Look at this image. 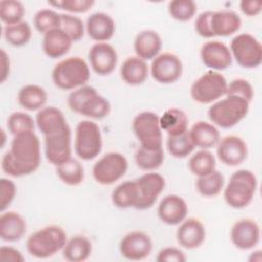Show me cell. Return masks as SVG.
<instances>
[{"label":"cell","mask_w":262,"mask_h":262,"mask_svg":"<svg viewBox=\"0 0 262 262\" xmlns=\"http://www.w3.org/2000/svg\"><path fill=\"white\" fill-rule=\"evenodd\" d=\"M250 110V102L242 97L225 95L224 98L213 102L208 110L212 124L222 129H229L243 121Z\"/></svg>","instance_id":"cell-5"},{"label":"cell","mask_w":262,"mask_h":262,"mask_svg":"<svg viewBox=\"0 0 262 262\" xmlns=\"http://www.w3.org/2000/svg\"><path fill=\"white\" fill-rule=\"evenodd\" d=\"M96 92V89L90 85H84L82 87H79L71 91V93L68 95L67 104L72 112L79 114L85 101Z\"/></svg>","instance_id":"cell-45"},{"label":"cell","mask_w":262,"mask_h":262,"mask_svg":"<svg viewBox=\"0 0 262 262\" xmlns=\"http://www.w3.org/2000/svg\"><path fill=\"white\" fill-rule=\"evenodd\" d=\"M3 37L5 41L14 46L20 47L29 43L32 38V29L28 21H20L14 25H8L3 28Z\"/></svg>","instance_id":"cell-38"},{"label":"cell","mask_w":262,"mask_h":262,"mask_svg":"<svg viewBox=\"0 0 262 262\" xmlns=\"http://www.w3.org/2000/svg\"><path fill=\"white\" fill-rule=\"evenodd\" d=\"M160 125L168 136H175L188 131V117L180 108L166 110L160 117Z\"/></svg>","instance_id":"cell-32"},{"label":"cell","mask_w":262,"mask_h":262,"mask_svg":"<svg viewBox=\"0 0 262 262\" xmlns=\"http://www.w3.org/2000/svg\"><path fill=\"white\" fill-rule=\"evenodd\" d=\"M210 27L214 37H228L238 32L242 27V19L233 10H216L212 13Z\"/></svg>","instance_id":"cell-24"},{"label":"cell","mask_w":262,"mask_h":262,"mask_svg":"<svg viewBox=\"0 0 262 262\" xmlns=\"http://www.w3.org/2000/svg\"><path fill=\"white\" fill-rule=\"evenodd\" d=\"M112 203L119 209L134 208L139 202V190L136 180H127L117 185L111 194Z\"/></svg>","instance_id":"cell-29"},{"label":"cell","mask_w":262,"mask_h":262,"mask_svg":"<svg viewBox=\"0 0 262 262\" xmlns=\"http://www.w3.org/2000/svg\"><path fill=\"white\" fill-rule=\"evenodd\" d=\"M227 81L219 72L209 70L200 76L190 86V96L201 104H210L225 95Z\"/></svg>","instance_id":"cell-7"},{"label":"cell","mask_w":262,"mask_h":262,"mask_svg":"<svg viewBox=\"0 0 262 262\" xmlns=\"http://www.w3.org/2000/svg\"><path fill=\"white\" fill-rule=\"evenodd\" d=\"M198 9L193 0H173L168 3V12L172 18L178 21L190 20Z\"/></svg>","instance_id":"cell-41"},{"label":"cell","mask_w":262,"mask_h":262,"mask_svg":"<svg viewBox=\"0 0 262 262\" xmlns=\"http://www.w3.org/2000/svg\"><path fill=\"white\" fill-rule=\"evenodd\" d=\"M74 149L83 161L95 159L102 149V135L99 126L91 120L80 121L75 130Z\"/></svg>","instance_id":"cell-6"},{"label":"cell","mask_w":262,"mask_h":262,"mask_svg":"<svg viewBox=\"0 0 262 262\" xmlns=\"http://www.w3.org/2000/svg\"><path fill=\"white\" fill-rule=\"evenodd\" d=\"M229 50L236 63L245 69H255L262 63V44L249 33L234 36L230 42Z\"/></svg>","instance_id":"cell-9"},{"label":"cell","mask_w":262,"mask_h":262,"mask_svg":"<svg viewBox=\"0 0 262 262\" xmlns=\"http://www.w3.org/2000/svg\"><path fill=\"white\" fill-rule=\"evenodd\" d=\"M119 250L127 260L140 261L147 258L152 250L150 236L139 230H133L125 234L119 244Z\"/></svg>","instance_id":"cell-12"},{"label":"cell","mask_w":262,"mask_h":262,"mask_svg":"<svg viewBox=\"0 0 262 262\" xmlns=\"http://www.w3.org/2000/svg\"><path fill=\"white\" fill-rule=\"evenodd\" d=\"M1 78H0V82L4 83L7 78L9 77V73H10V59H9V55L6 53V51L2 48L1 49Z\"/></svg>","instance_id":"cell-53"},{"label":"cell","mask_w":262,"mask_h":262,"mask_svg":"<svg viewBox=\"0 0 262 262\" xmlns=\"http://www.w3.org/2000/svg\"><path fill=\"white\" fill-rule=\"evenodd\" d=\"M55 171L60 181L69 186H77L81 184L85 178L83 165L73 158H70L68 161L56 166Z\"/></svg>","instance_id":"cell-33"},{"label":"cell","mask_w":262,"mask_h":262,"mask_svg":"<svg viewBox=\"0 0 262 262\" xmlns=\"http://www.w3.org/2000/svg\"><path fill=\"white\" fill-rule=\"evenodd\" d=\"M132 130L140 146L147 149L163 148V130L160 117L154 112H141L132 121Z\"/></svg>","instance_id":"cell-8"},{"label":"cell","mask_w":262,"mask_h":262,"mask_svg":"<svg viewBox=\"0 0 262 262\" xmlns=\"http://www.w3.org/2000/svg\"><path fill=\"white\" fill-rule=\"evenodd\" d=\"M72 133L71 128L49 136H44L45 157L55 167L72 158Z\"/></svg>","instance_id":"cell-15"},{"label":"cell","mask_w":262,"mask_h":262,"mask_svg":"<svg viewBox=\"0 0 262 262\" xmlns=\"http://www.w3.org/2000/svg\"><path fill=\"white\" fill-rule=\"evenodd\" d=\"M136 166L143 171H154L162 166L165 160L163 148L147 149L139 146L134 156Z\"/></svg>","instance_id":"cell-37"},{"label":"cell","mask_w":262,"mask_h":262,"mask_svg":"<svg viewBox=\"0 0 262 262\" xmlns=\"http://www.w3.org/2000/svg\"><path fill=\"white\" fill-rule=\"evenodd\" d=\"M60 29L69 35L73 42L80 41L86 31L82 18L71 13H60Z\"/></svg>","instance_id":"cell-44"},{"label":"cell","mask_w":262,"mask_h":262,"mask_svg":"<svg viewBox=\"0 0 262 262\" xmlns=\"http://www.w3.org/2000/svg\"><path fill=\"white\" fill-rule=\"evenodd\" d=\"M41 163V145L35 131L13 136L10 148L2 156L1 169L11 177L34 173Z\"/></svg>","instance_id":"cell-1"},{"label":"cell","mask_w":262,"mask_h":262,"mask_svg":"<svg viewBox=\"0 0 262 262\" xmlns=\"http://www.w3.org/2000/svg\"><path fill=\"white\" fill-rule=\"evenodd\" d=\"M166 147L168 152L176 159L186 158L194 149V145L189 137L188 131L179 135L168 136L166 140Z\"/></svg>","instance_id":"cell-39"},{"label":"cell","mask_w":262,"mask_h":262,"mask_svg":"<svg viewBox=\"0 0 262 262\" xmlns=\"http://www.w3.org/2000/svg\"><path fill=\"white\" fill-rule=\"evenodd\" d=\"M149 74V67L138 56L127 57L120 68L121 79L128 85L137 86L145 82Z\"/></svg>","instance_id":"cell-28"},{"label":"cell","mask_w":262,"mask_h":262,"mask_svg":"<svg viewBox=\"0 0 262 262\" xmlns=\"http://www.w3.org/2000/svg\"><path fill=\"white\" fill-rule=\"evenodd\" d=\"M88 60L93 72L99 76H107L114 72L118 63V53L107 42H96L88 51Z\"/></svg>","instance_id":"cell-14"},{"label":"cell","mask_w":262,"mask_h":262,"mask_svg":"<svg viewBox=\"0 0 262 262\" xmlns=\"http://www.w3.org/2000/svg\"><path fill=\"white\" fill-rule=\"evenodd\" d=\"M262 260V251L256 250L250 254L249 261L250 262H260Z\"/></svg>","instance_id":"cell-54"},{"label":"cell","mask_w":262,"mask_h":262,"mask_svg":"<svg viewBox=\"0 0 262 262\" xmlns=\"http://www.w3.org/2000/svg\"><path fill=\"white\" fill-rule=\"evenodd\" d=\"M216 146L219 161L229 167L241 165L248 157L247 143L242 137L236 135H227L220 138Z\"/></svg>","instance_id":"cell-18"},{"label":"cell","mask_w":262,"mask_h":262,"mask_svg":"<svg viewBox=\"0 0 262 262\" xmlns=\"http://www.w3.org/2000/svg\"><path fill=\"white\" fill-rule=\"evenodd\" d=\"M188 169L198 177L205 176L216 170L215 156L209 149H200L190 156Z\"/></svg>","instance_id":"cell-35"},{"label":"cell","mask_w":262,"mask_h":262,"mask_svg":"<svg viewBox=\"0 0 262 262\" xmlns=\"http://www.w3.org/2000/svg\"><path fill=\"white\" fill-rule=\"evenodd\" d=\"M225 95L238 96L251 102L254 97V88L248 80L243 78H236L227 83Z\"/></svg>","instance_id":"cell-46"},{"label":"cell","mask_w":262,"mask_h":262,"mask_svg":"<svg viewBox=\"0 0 262 262\" xmlns=\"http://www.w3.org/2000/svg\"><path fill=\"white\" fill-rule=\"evenodd\" d=\"M51 78L57 88L73 91L87 85L90 79V69L82 57L70 56L54 66Z\"/></svg>","instance_id":"cell-4"},{"label":"cell","mask_w":262,"mask_h":262,"mask_svg":"<svg viewBox=\"0 0 262 262\" xmlns=\"http://www.w3.org/2000/svg\"><path fill=\"white\" fill-rule=\"evenodd\" d=\"M73 44V40L60 28L51 30L43 35L42 49L49 58H59L66 55Z\"/></svg>","instance_id":"cell-26"},{"label":"cell","mask_w":262,"mask_h":262,"mask_svg":"<svg viewBox=\"0 0 262 262\" xmlns=\"http://www.w3.org/2000/svg\"><path fill=\"white\" fill-rule=\"evenodd\" d=\"M163 41L160 34L155 30H143L139 32L133 42L136 56L147 61L152 60L161 53Z\"/></svg>","instance_id":"cell-23"},{"label":"cell","mask_w":262,"mask_h":262,"mask_svg":"<svg viewBox=\"0 0 262 262\" xmlns=\"http://www.w3.org/2000/svg\"><path fill=\"white\" fill-rule=\"evenodd\" d=\"M27 231L25 218L14 211H3L0 216V237L3 242L14 243L24 237Z\"/></svg>","instance_id":"cell-25"},{"label":"cell","mask_w":262,"mask_h":262,"mask_svg":"<svg viewBox=\"0 0 262 262\" xmlns=\"http://www.w3.org/2000/svg\"><path fill=\"white\" fill-rule=\"evenodd\" d=\"M34 26L43 35L51 30L58 29L60 28V13L49 8L40 9L34 15Z\"/></svg>","instance_id":"cell-42"},{"label":"cell","mask_w":262,"mask_h":262,"mask_svg":"<svg viewBox=\"0 0 262 262\" xmlns=\"http://www.w3.org/2000/svg\"><path fill=\"white\" fill-rule=\"evenodd\" d=\"M17 189L15 183L8 178L0 179V210L5 211L14 201Z\"/></svg>","instance_id":"cell-48"},{"label":"cell","mask_w":262,"mask_h":262,"mask_svg":"<svg viewBox=\"0 0 262 262\" xmlns=\"http://www.w3.org/2000/svg\"><path fill=\"white\" fill-rule=\"evenodd\" d=\"M25 6L17 0H1L0 1V18L5 24L14 25L23 21L25 15Z\"/></svg>","instance_id":"cell-40"},{"label":"cell","mask_w":262,"mask_h":262,"mask_svg":"<svg viewBox=\"0 0 262 262\" xmlns=\"http://www.w3.org/2000/svg\"><path fill=\"white\" fill-rule=\"evenodd\" d=\"M189 137L194 145L200 149H210L217 145L220 140L218 128L209 122L198 121L188 130Z\"/></svg>","instance_id":"cell-27"},{"label":"cell","mask_w":262,"mask_h":262,"mask_svg":"<svg viewBox=\"0 0 262 262\" xmlns=\"http://www.w3.org/2000/svg\"><path fill=\"white\" fill-rule=\"evenodd\" d=\"M239 9L247 16H256L262 11V1L242 0L239 2Z\"/></svg>","instance_id":"cell-52"},{"label":"cell","mask_w":262,"mask_h":262,"mask_svg":"<svg viewBox=\"0 0 262 262\" xmlns=\"http://www.w3.org/2000/svg\"><path fill=\"white\" fill-rule=\"evenodd\" d=\"M1 134H2V143H1V147H3V146H4V143H5V132H4L3 129L1 130Z\"/></svg>","instance_id":"cell-55"},{"label":"cell","mask_w":262,"mask_h":262,"mask_svg":"<svg viewBox=\"0 0 262 262\" xmlns=\"http://www.w3.org/2000/svg\"><path fill=\"white\" fill-rule=\"evenodd\" d=\"M156 260L158 262H185L187 257L185 253L175 247H166L159 251Z\"/></svg>","instance_id":"cell-50"},{"label":"cell","mask_w":262,"mask_h":262,"mask_svg":"<svg viewBox=\"0 0 262 262\" xmlns=\"http://www.w3.org/2000/svg\"><path fill=\"white\" fill-rule=\"evenodd\" d=\"M212 13H213L212 10L203 11L196 16L194 20V31L199 36L203 38L210 39L214 37L210 27V19H211Z\"/></svg>","instance_id":"cell-49"},{"label":"cell","mask_w":262,"mask_h":262,"mask_svg":"<svg viewBox=\"0 0 262 262\" xmlns=\"http://www.w3.org/2000/svg\"><path fill=\"white\" fill-rule=\"evenodd\" d=\"M35 120L29 114L24 112H14L7 118L6 127L14 136L20 133L35 131Z\"/></svg>","instance_id":"cell-43"},{"label":"cell","mask_w":262,"mask_h":262,"mask_svg":"<svg viewBox=\"0 0 262 262\" xmlns=\"http://www.w3.org/2000/svg\"><path fill=\"white\" fill-rule=\"evenodd\" d=\"M181 59L172 52H163L157 55L150 63L149 74L155 81L161 84L175 83L182 75Z\"/></svg>","instance_id":"cell-11"},{"label":"cell","mask_w":262,"mask_h":262,"mask_svg":"<svg viewBox=\"0 0 262 262\" xmlns=\"http://www.w3.org/2000/svg\"><path fill=\"white\" fill-rule=\"evenodd\" d=\"M176 239L186 250L200 248L206 239V228L198 218H185L176 230Z\"/></svg>","instance_id":"cell-19"},{"label":"cell","mask_w":262,"mask_h":262,"mask_svg":"<svg viewBox=\"0 0 262 262\" xmlns=\"http://www.w3.org/2000/svg\"><path fill=\"white\" fill-rule=\"evenodd\" d=\"M229 236L232 245L235 248L244 251L251 250L260 243V226L253 219H239L231 226Z\"/></svg>","instance_id":"cell-16"},{"label":"cell","mask_w":262,"mask_h":262,"mask_svg":"<svg viewBox=\"0 0 262 262\" xmlns=\"http://www.w3.org/2000/svg\"><path fill=\"white\" fill-rule=\"evenodd\" d=\"M139 190V202L136 210H147L157 202L166 186L165 178L157 172H146L135 179Z\"/></svg>","instance_id":"cell-13"},{"label":"cell","mask_w":262,"mask_h":262,"mask_svg":"<svg viewBox=\"0 0 262 262\" xmlns=\"http://www.w3.org/2000/svg\"><path fill=\"white\" fill-rule=\"evenodd\" d=\"M85 30L92 40L96 42H106L115 35L116 24L110 14L99 11L87 17Z\"/></svg>","instance_id":"cell-21"},{"label":"cell","mask_w":262,"mask_h":262,"mask_svg":"<svg viewBox=\"0 0 262 262\" xmlns=\"http://www.w3.org/2000/svg\"><path fill=\"white\" fill-rule=\"evenodd\" d=\"M61 252L63 258L69 262H83L90 257L92 244L87 236L77 234L68 238Z\"/></svg>","instance_id":"cell-31"},{"label":"cell","mask_w":262,"mask_h":262,"mask_svg":"<svg viewBox=\"0 0 262 262\" xmlns=\"http://www.w3.org/2000/svg\"><path fill=\"white\" fill-rule=\"evenodd\" d=\"M188 206L183 198L177 194L164 196L158 206V216L167 225H179L187 216Z\"/></svg>","instance_id":"cell-20"},{"label":"cell","mask_w":262,"mask_h":262,"mask_svg":"<svg viewBox=\"0 0 262 262\" xmlns=\"http://www.w3.org/2000/svg\"><path fill=\"white\" fill-rule=\"evenodd\" d=\"M0 261L1 262H24L25 257L21 252L13 247L2 246L0 248Z\"/></svg>","instance_id":"cell-51"},{"label":"cell","mask_w":262,"mask_h":262,"mask_svg":"<svg viewBox=\"0 0 262 262\" xmlns=\"http://www.w3.org/2000/svg\"><path fill=\"white\" fill-rule=\"evenodd\" d=\"M47 98L48 95L46 90L36 84H27L23 86L17 93V101L19 105L30 112L43 108Z\"/></svg>","instance_id":"cell-30"},{"label":"cell","mask_w":262,"mask_h":262,"mask_svg":"<svg viewBox=\"0 0 262 262\" xmlns=\"http://www.w3.org/2000/svg\"><path fill=\"white\" fill-rule=\"evenodd\" d=\"M224 184V175L218 170H214L205 176L198 177L195 187L201 195L205 198H214L223 190Z\"/></svg>","instance_id":"cell-34"},{"label":"cell","mask_w":262,"mask_h":262,"mask_svg":"<svg viewBox=\"0 0 262 262\" xmlns=\"http://www.w3.org/2000/svg\"><path fill=\"white\" fill-rule=\"evenodd\" d=\"M110 113H111L110 101L104 96L96 92L85 101L79 114L88 119L100 120L107 117Z\"/></svg>","instance_id":"cell-36"},{"label":"cell","mask_w":262,"mask_h":262,"mask_svg":"<svg viewBox=\"0 0 262 262\" xmlns=\"http://www.w3.org/2000/svg\"><path fill=\"white\" fill-rule=\"evenodd\" d=\"M128 170V160L117 151H111L102 156L92 167L94 180L101 185H112L120 180Z\"/></svg>","instance_id":"cell-10"},{"label":"cell","mask_w":262,"mask_h":262,"mask_svg":"<svg viewBox=\"0 0 262 262\" xmlns=\"http://www.w3.org/2000/svg\"><path fill=\"white\" fill-rule=\"evenodd\" d=\"M68 241L64 229L58 225H47L29 235L26 242L28 253L37 259H47L61 251Z\"/></svg>","instance_id":"cell-2"},{"label":"cell","mask_w":262,"mask_h":262,"mask_svg":"<svg viewBox=\"0 0 262 262\" xmlns=\"http://www.w3.org/2000/svg\"><path fill=\"white\" fill-rule=\"evenodd\" d=\"M200 57L205 67L212 71H223L232 63L229 47L218 40L205 42L200 50Z\"/></svg>","instance_id":"cell-17"},{"label":"cell","mask_w":262,"mask_h":262,"mask_svg":"<svg viewBox=\"0 0 262 262\" xmlns=\"http://www.w3.org/2000/svg\"><path fill=\"white\" fill-rule=\"evenodd\" d=\"M258 188L256 175L248 169H239L233 172L223 188L225 203L233 209H244L248 207Z\"/></svg>","instance_id":"cell-3"},{"label":"cell","mask_w":262,"mask_h":262,"mask_svg":"<svg viewBox=\"0 0 262 262\" xmlns=\"http://www.w3.org/2000/svg\"><path fill=\"white\" fill-rule=\"evenodd\" d=\"M35 122L43 136L56 134L70 127L63 113L55 106H44L38 111Z\"/></svg>","instance_id":"cell-22"},{"label":"cell","mask_w":262,"mask_h":262,"mask_svg":"<svg viewBox=\"0 0 262 262\" xmlns=\"http://www.w3.org/2000/svg\"><path fill=\"white\" fill-rule=\"evenodd\" d=\"M48 4L66 10L70 13H84L87 12L93 5V0H54L48 1Z\"/></svg>","instance_id":"cell-47"}]
</instances>
